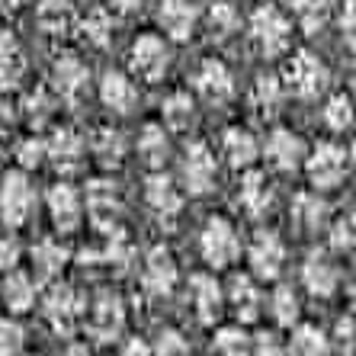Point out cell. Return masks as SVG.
Here are the masks:
<instances>
[{"label":"cell","instance_id":"cell-1","mask_svg":"<svg viewBox=\"0 0 356 356\" xmlns=\"http://www.w3.org/2000/svg\"><path fill=\"white\" fill-rule=\"evenodd\" d=\"M248 33L264 58H280L292 45V19L273 3H260L248 19Z\"/></svg>","mask_w":356,"mask_h":356},{"label":"cell","instance_id":"cell-2","mask_svg":"<svg viewBox=\"0 0 356 356\" xmlns=\"http://www.w3.org/2000/svg\"><path fill=\"white\" fill-rule=\"evenodd\" d=\"M282 87L298 99H318L331 83V67L315 51H296L282 67Z\"/></svg>","mask_w":356,"mask_h":356},{"label":"cell","instance_id":"cell-3","mask_svg":"<svg viewBox=\"0 0 356 356\" xmlns=\"http://www.w3.org/2000/svg\"><path fill=\"white\" fill-rule=\"evenodd\" d=\"M305 174L315 193L337 190L350 174V151L337 141H318L315 148L305 154Z\"/></svg>","mask_w":356,"mask_h":356},{"label":"cell","instance_id":"cell-4","mask_svg":"<svg viewBox=\"0 0 356 356\" xmlns=\"http://www.w3.org/2000/svg\"><path fill=\"white\" fill-rule=\"evenodd\" d=\"M83 312H87V296L71 282H51V289L42 298V315L58 334H74L83 324Z\"/></svg>","mask_w":356,"mask_h":356},{"label":"cell","instance_id":"cell-5","mask_svg":"<svg viewBox=\"0 0 356 356\" xmlns=\"http://www.w3.org/2000/svg\"><path fill=\"white\" fill-rule=\"evenodd\" d=\"M35 186L26 170H10L0 180V218L7 228H23L35 212Z\"/></svg>","mask_w":356,"mask_h":356},{"label":"cell","instance_id":"cell-6","mask_svg":"<svg viewBox=\"0 0 356 356\" xmlns=\"http://www.w3.org/2000/svg\"><path fill=\"white\" fill-rule=\"evenodd\" d=\"M199 254L212 270H228L241 257L238 228L225 216H212L206 222V228L199 232Z\"/></svg>","mask_w":356,"mask_h":356},{"label":"cell","instance_id":"cell-7","mask_svg":"<svg viewBox=\"0 0 356 356\" xmlns=\"http://www.w3.org/2000/svg\"><path fill=\"white\" fill-rule=\"evenodd\" d=\"M218 180V158L206 141H193L180 161V190L190 196H209Z\"/></svg>","mask_w":356,"mask_h":356},{"label":"cell","instance_id":"cell-8","mask_svg":"<svg viewBox=\"0 0 356 356\" xmlns=\"http://www.w3.org/2000/svg\"><path fill=\"white\" fill-rule=\"evenodd\" d=\"M83 321H87V331H90L99 343H113V340L122 337V331H125V305H122V298H119V292L99 289L97 296L87 302Z\"/></svg>","mask_w":356,"mask_h":356},{"label":"cell","instance_id":"cell-9","mask_svg":"<svg viewBox=\"0 0 356 356\" xmlns=\"http://www.w3.org/2000/svg\"><path fill=\"white\" fill-rule=\"evenodd\" d=\"M81 199H83V212L90 216L93 228H99L106 234L116 232L119 218H122V193H119L116 180H106V177L90 180Z\"/></svg>","mask_w":356,"mask_h":356},{"label":"cell","instance_id":"cell-10","mask_svg":"<svg viewBox=\"0 0 356 356\" xmlns=\"http://www.w3.org/2000/svg\"><path fill=\"white\" fill-rule=\"evenodd\" d=\"M170 58H174V55H170L167 39H161V35H154V33H145L132 42L129 71H132L135 77H141V81L158 83L161 77L170 71Z\"/></svg>","mask_w":356,"mask_h":356},{"label":"cell","instance_id":"cell-11","mask_svg":"<svg viewBox=\"0 0 356 356\" xmlns=\"http://www.w3.org/2000/svg\"><path fill=\"white\" fill-rule=\"evenodd\" d=\"M177 282H180V266H177L174 254L167 248H151L141 260V289L145 296L161 302V298H170L177 289Z\"/></svg>","mask_w":356,"mask_h":356},{"label":"cell","instance_id":"cell-12","mask_svg":"<svg viewBox=\"0 0 356 356\" xmlns=\"http://www.w3.org/2000/svg\"><path fill=\"white\" fill-rule=\"evenodd\" d=\"M305 154H308V145L302 141V135L286 129V125L273 129V132L266 135L264 145H260V158L273 167L276 174H296V170H302Z\"/></svg>","mask_w":356,"mask_h":356},{"label":"cell","instance_id":"cell-13","mask_svg":"<svg viewBox=\"0 0 356 356\" xmlns=\"http://www.w3.org/2000/svg\"><path fill=\"white\" fill-rule=\"evenodd\" d=\"M145 206L161 225H174L183 216V190L164 170H151L145 180Z\"/></svg>","mask_w":356,"mask_h":356},{"label":"cell","instance_id":"cell-14","mask_svg":"<svg viewBox=\"0 0 356 356\" xmlns=\"http://www.w3.org/2000/svg\"><path fill=\"white\" fill-rule=\"evenodd\" d=\"M193 90L199 99H206L209 106H225L234 99V74L222 58L199 61L193 71Z\"/></svg>","mask_w":356,"mask_h":356},{"label":"cell","instance_id":"cell-15","mask_svg":"<svg viewBox=\"0 0 356 356\" xmlns=\"http://www.w3.org/2000/svg\"><path fill=\"white\" fill-rule=\"evenodd\" d=\"M248 264L254 280H276L286 266V241L276 232H257L248 244Z\"/></svg>","mask_w":356,"mask_h":356},{"label":"cell","instance_id":"cell-16","mask_svg":"<svg viewBox=\"0 0 356 356\" xmlns=\"http://www.w3.org/2000/svg\"><path fill=\"white\" fill-rule=\"evenodd\" d=\"M51 90L55 97L77 106L87 93H90V67L83 65L77 55H61L51 67Z\"/></svg>","mask_w":356,"mask_h":356},{"label":"cell","instance_id":"cell-17","mask_svg":"<svg viewBox=\"0 0 356 356\" xmlns=\"http://www.w3.org/2000/svg\"><path fill=\"white\" fill-rule=\"evenodd\" d=\"M340 280H343V270L327 250H312L302 264V286L315 298H331L340 289Z\"/></svg>","mask_w":356,"mask_h":356},{"label":"cell","instance_id":"cell-18","mask_svg":"<svg viewBox=\"0 0 356 356\" xmlns=\"http://www.w3.org/2000/svg\"><path fill=\"white\" fill-rule=\"evenodd\" d=\"M45 209H49L51 225L61 234L77 232L83 222V199L71 183H51L49 193H45Z\"/></svg>","mask_w":356,"mask_h":356},{"label":"cell","instance_id":"cell-19","mask_svg":"<svg viewBox=\"0 0 356 356\" xmlns=\"http://www.w3.org/2000/svg\"><path fill=\"white\" fill-rule=\"evenodd\" d=\"M158 23L170 42H190L202 23V13H199L196 0H161Z\"/></svg>","mask_w":356,"mask_h":356},{"label":"cell","instance_id":"cell-20","mask_svg":"<svg viewBox=\"0 0 356 356\" xmlns=\"http://www.w3.org/2000/svg\"><path fill=\"white\" fill-rule=\"evenodd\" d=\"M45 161H51L61 174H74L87 161V138L74 129H55L45 138Z\"/></svg>","mask_w":356,"mask_h":356},{"label":"cell","instance_id":"cell-21","mask_svg":"<svg viewBox=\"0 0 356 356\" xmlns=\"http://www.w3.org/2000/svg\"><path fill=\"white\" fill-rule=\"evenodd\" d=\"M190 305L202 324H216L225 315V289L212 273L190 276Z\"/></svg>","mask_w":356,"mask_h":356},{"label":"cell","instance_id":"cell-22","mask_svg":"<svg viewBox=\"0 0 356 356\" xmlns=\"http://www.w3.org/2000/svg\"><path fill=\"white\" fill-rule=\"evenodd\" d=\"M99 103L116 116H129L138 106V87L122 71H106L103 81H99Z\"/></svg>","mask_w":356,"mask_h":356},{"label":"cell","instance_id":"cell-23","mask_svg":"<svg viewBox=\"0 0 356 356\" xmlns=\"http://www.w3.org/2000/svg\"><path fill=\"white\" fill-rule=\"evenodd\" d=\"M238 206L248 212L250 218H266L273 212V183L260 170H248L241 177L238 186Z\"/></svg>","mask_w":356,"mask_h":356},{"label":"cell","instance_id":"cell-24","mask_svg":"<svg viewBox=\"0 0 356 356\" xmlns=\"http://www.w3.org/2000/svg\"><path fill=\"white\" fill-rule=\"evenodd\" d=\"M289 218L302 234H318L331 225V206L324 202L321 193H298L292 199V209H289Z\"/></svg>","mask_w":356,"mask_h":356},{"label":"cell","instance_id":"cell-25","mask_svg":"<svg viewBox=\"0 0 356 356\" xmlns=\"http://www.w3.org/2000/svg\"><path fill=\"white\" fill-rule=\"evenodd\" d=\"M225 305L238 315L241 324L257 321L260 312H264V292L254 282V276H234L228 282V292H225Z\"/></svg>","mask_w":356,"mask_h":356},{"label":"cell","instance_id":"cell-26","mask_svg":"<svg viewBox=\"0 0 356 356\" xmlns=\"http://www.w3.org/2000/svg\"><path fill=\"white\" fill-rule=\"evenodd\" d=\"M222 158L228 161V167L234 170H250V167L260 161V141L250 129H241V125H232L225 129L222 135Z\"/></svg>","mask_w":356,"mask_h":356},{"label":"cell","instance_id":"cell-27","mask_svg":"<svg viewBox=\"0 0 356 356\" xmlns=\"http://www.w3.org/2000/svg\"><path fill=\"white\" fill-rule=\"evenodd\" d=\"M286 97H289V93H286L280 77L264 74L254 81V87H250V93H248V103H250V109H254V116L270 122V119H276L282 113Z\"/></svg>","mask_w":356,"mask_h":356},{"label":"cell","instance_id":"cell-28","mask_svg":"<svg viewBox=\"0 0 356 356\" xmlns=\"http://www.w3.org/2000/svg\"><path fill=\"white\" fill-rule=\"evenodd\" d=\"M196 116H199V106L190 90H174L161 103V125L167 132H190L196 125Z\"/></svg>","mask_w":356,"mask_h":356},{"label":"cell","instance_id":"cell-29","mask_svg":"<svg viewBox=\"0 0 356 356\" xmlns=\"http://www.w3.org/2000/svg\"><path fill=\"white\" fill-rule=\"evenodd\" d=\"M135 151L148 170H164V164L170 161V132L158 122L145 125L138 132V141H135Z\"/></svg>","mask_w":356,"mask_h":356},{"label":"cell","instance_id":"cell-30","mask_svg":"<svg viewBox=\"0 0 356 356\" xmlns=\"http://www.w3.org/2000/svg\"><path fill=\"white\" fill-rule=\"evenodd\" d=\"M35 19L45 35H67L77 26V10L71 0H35Z\"/></svg>","mask_w":356,"mask_h":356},{"label":"cell","instance_id":"cell-31","mask_svg":"<svg viewBox=\"0 0 356 356\" xmlns=\"http://www.w3.org/2000/svg\"><path fill=\"white\" fill-rule=\"evenodd\" d=\"M71 264V250L58 238H42L33 248V270L39 280H58L65 266Z\"/></svg>","mask_w":356,"mask_h":356},{"label":"cell","instance_id":"cell-32","mask_svg":"<svg viewBox=\"0 0 356 356\" xmlns=\"http://www.w3.org/2000/svg\"><path fill=\"white\" fill-rule=\"evenodd\" d=\"M0 292H3V305H7L13 315H23V312H29V308L35 305V298H39V282L17 266V270H10V273L3 276V289Z\"/></svg>","mask_w":356,"mask_h":356},{"label":"cell","instance_id":"cell-33","mask_svg":"<svg viewBox=\"0 0 356 356\" xmlns=\"http://www.w3.org/2000/svg\"><path fill=\"white\" fill-rule=\"evenodd\" d=\"M87 151H90V154L103 167H119V164H122V158H125V151H129V141H125V135L119 132V129L103 125V129H97V132H93Z\"/></svg>","mask_w":356,"mask_h":356},{"label":"cell","instance_id":"cell-34","mask_svg":"<svg viewBox=\"0 0 356 356\" xmlns=\"http://www.w3.org/2000/svg\"><path fill=\"white\" fill-rule=\"evenodd\" d=\"M26 77V55L10 33H0V90H13Z\"/></svg>","mask_w":356,"mask_h":356},{"label":"cell","instance_id":"cell-35","mask_svg":"<svg viewBox=\"0 0 356 356\" xmlns=\"http://www.w3.org/2000/svg\"><path fill=\"white\" fill-rule=\"evenodd\" d=\"M99 260H103V266L113 270V273H129V270L138 264V250H135L132 238H125L116 228V232H109L106 248L99 250Z\"/></svg>","mask_w":356,"mask_h":356},{"label":"cell","instance_id":"cell-36","mask_svg":"<svg viewBox=\"0 0 356 356\" xmlns=\"http://www.w3.org/2000/svg\"><path fill=\"white\" fill-rule=\"evenodd\" d=\"M74 29H81V39L90 45V49H109L113 45V29H116V23H113V13L103 7L90 10L83 19H77Z\"/></svg>","mask_w":356,"mask_h":356},{"label":"cell","instance_id":"cell-37","mask_svg":"<svg viewBox=\"0 0 356 356\" xmlns=\"http://www.w3.org/2000/svg\"><path fill=\"white\" fill-rule=\"evenodd\" d=\"M286 350L289 356H331V337L318 324H298Z\"/></svg>","mask_w":356,"mask_h":356},{"label":"cell","instance_id":"cell-38","mask_svg":"<svg viewBox=\"0 0 356 356\" xmlns=\"http://www.w3.org/2000/svg\"><path fill=\"white\" fill-rule=\"evenodd\" d=\"M270 315H273V321L280 324V327L298 324V318H302V298H298V292L292 289V286L280 282V286L270 292Z\"/></svg>","mask_w":356,"mask_h":356},{"label":"cell","instance_id":"cell-39","mask_svg":"<svg viewBox=\"0 0 356 356\" xmlns=\"http://www.w3.org/2000/svg\"><path fill=\"white\" fill-rule=\"evenodd\" d=\"M202 19H206V29H209V35H212L216 42L232 39V35L241 29L238 10H234L232 3H225V0H216V3L206 10V17Z\"/></svg>","mask_w":356,"mask_h":356},{"label":"cell","instance_id":"cell-40","mask_svg":"<svg viewBox=\"0 0 356 356\" xmlns=\"http://www.w3.org/2000/svg\"><path fill=\"white\" fill-rule=\"evenodd\" d=\"M292 17H296L298 29H305L308 35H315L327 26L331 0H292Z\"/></svg>","mask_w":356,"mask_h":356},{"label":"cell","instance_id":"cell-41","mask_svg":"<svg viewBox=\"0 0 356 356\" xmlns=\"http://www.w3.org/2000/svg\"><path fill=\"white\" fill-rule=\"evenodd\" d=\"M212 353L216 356H250V337L241 324H228L218 327L216 340H212Z\"/></svg>","mask_w":356,"mask_h":356},{"label":"cell","instance_id":"cell-42","mask_svg":"<svg viewBox=\"0 0 356 356\" xmlns=\"http://www.w3.org/2000/svg\"><path fill=\"white\" fill-rule=\"evenodd\" d=\"M321 119L331 132H347L350 125H353V103H350L347 93H334V97L324 103Z\"/></svg>","mask_w":356,"mask_h":356},{"label":"cell","instance_id":"cell-43","mask_svg":"<svg viewBox=\"0 0 356 356\" xmlns=\"http://www.w3.org/2000/svg\"><path fill=\"white\" fill-rule=\"evenodd\" d=\"M26 343V331L17 318H3L0 315V356H19Z\"/></svg>","mask_w":356,"mask_h":356},{"label":"cell","instance_id":"cell-44","mask_svg":"<svg viewBox=\"0 0 356 356\" xmlns=\"http://www.w3.org/2000/svg\"><path fill=\"white\" fill-rule=\"evenodd\" d=\"M151 356H193V350H190V340L183 337L180 331L167 327V331H161V337L154 340Z\"/></svg>","mask_w":356,"mask_h":356},{"label":"cell","instance_id":"cell-45","mask_svg":"<svg viewBox=\"0 0 356 356\" xmlns=\"http://www.w3.org/2000/svg\"><path fill=\"white\" fill-rule=\"evenodd\" d=\"M19 170H39L45 164V138H26L17 148Z\"/></svg>","mask_w":356,"mask_h":356},{"label":"cell","instance_id":"cell-46","mask_svg":"<svg viewBox=\"0 0 356 356\" xmlns=\"http://www.w3.org/2000/svg\"><path fill=\"white\" fill-rule=\"evenodd\" d=\"M55 103H58V97H51L49 90H35L33 97L26 99V113H29L33 122H45L55 113Z\"/></svg>","mask_w":356,"mask_h":356},{"label":"cell","instance_id":"cell-47","mask_svg":"<svg viewBox=\"0 0 356 356\" xmlns=\"http://www.w3.org/2000/svg\"><path fill=\"white\" fill-rule=\"evenodd\" d=\"M286 347L276 331H257L250 337V356H282Z\"/></svg>","mask_w":356,"mask_h":356},{"label":"cell","instance_id":"cell-48","mask_svg":"<svg viewBox=\"0 0 356 356\" xmlns=\"http://www.w3.org/2000/svg\"><path fill=\"white\" fill-rule=\"evenodd\" d=\"M331 250L334 254H350L353 250V218H337L331 225Z\"/></svg>","mask_w":356,"mask_h":356},{"label":"cell","instance_id":"cell-49","mask_svg":"<svg viewBox=\"0 0 356 356\" xmlns=\"http://www.w3.org/2000/svg\"><path fill=\"white\" fill-rule=\"evenodd\" d=\"M19 260H23V248L13 234H0V273H10L17 270Z\"/></svg>","mask_w":356,"mask_h":356},{"label":"cell","instance_id":"cell-50","mask_svg":"<svg viewBox=\"0 0 356 356\" xmlns=\"http://www.w3.org/2000/svg\"><path fill=\"white\" fill-rule=\"evenodd\" d=\"M337 343L347 356H353V318H340L337 321Z\"/></svg>","mask_w":356,"mask_h":356},{"label":"cell","instance_id":"cell-51","mask_svg":"<svg viewBox=\"0 0 356 356\" xmlns=\"http://www.w3.org/2000/svg\"><path fill=\"white\" fill-rule=\"evenodd\" d=\"M340 33H347V42L353 39V0H343V13H340Z\"/></svg>","mask_w":356,"mask_h":356},{"label":"cell","instance_id":"cell-52","mask_svg":"<svg viewBox=\"0 0 356 356\" xmlns=\"http://www.w3.org/2000/svg\"><path fill=\"white\" fill-rule=\"evenodd\" d=\"M122 353L125 356H151V347L141 337H129V340H125V350H122Z\"/></svg>","mask_w":356,"mask_h":356},{"label":"cell","instance_id":"cell-53","mask_svg":"<svg viewBox=\"0 0 356 356\" xmlns=\"http://www.w3.org/2000/svg\"><path fill=\"white\" fill-rule=\"evenodd\" d=\"M109 3H113V10H119V13H138L145 0H109Z\"/></svg>","mask_w":356,"mask_h":356},{"label":"cell","instance_id":"cell-54","mask_svg":"<svg viewBox=\"0 0 356 356\" xmlns=\"http://www.w3.org/2000/svg\"><path fill=\"white\" fill-rule=\"evenodd\" d=\"M26 0H0V13H19Z\"/></svg>","mask_w":356,"mask_h":356},{"label":"cell","instance_id":"cell-55","mask_svg":"<svg viewBox=\"0 0 356 356\" xmlns=\"http://www.w3.org/2000/svg\"><path fill=\"white\" fill-rule=\"evenodd\" d=\"M65 356H90V350L81 347V343H74V347H67V353H65Z\"/></svg>","mask_w":356,"mask_h":356}]
</instances>
